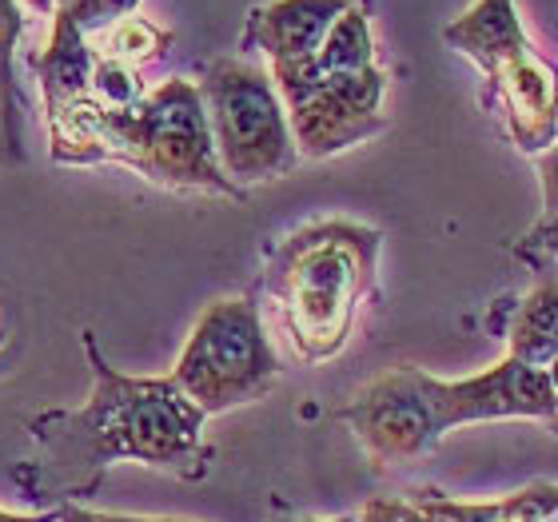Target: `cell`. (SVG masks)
I'll list each match as a JSON object with an SVG mask.
<instances>
[{
    "label": "cell",
    "instance_id": "3",
    "mask_svg": "<svg viewBox=\"0 0 558 522\" xmlns=\"http://www.w3.org/2000/svg\"><path fill=\"white\" fill-rule=\"evenodd\" d=\"M379 235L360 223H312L288 235L268 264V295L279 327L303 363L331 360L351 336V319L372 283Z\"/></svg>",
    "mask_w": 558,
    "mask_h": 522
},
{
    "label": "cell",
    "instance_id": "6",
    "mask_svg": "<svg viewBox=\"0 0 558 522\" xmlns=\"http://www.w3.org/2000/svg\"><path fill=\"white\" fill-rule=\"evenodd\" d=\"M279 360L252 300H216L187 336L172 379L204 411L220 415L276 384Z\"/></svg>",
    "mask_w": 558,
    "mask_h": 522
},
{
    "label": "cell",
    "instance_id": "24",
    "mask_svg": "<svg viewBox=\"0 0 558 522\" xmlns=\"http://www.w3.org/2000/svg\"><path fill=\"white\" fill-rule=\"evenodd\" d=\"M60 4H72V0H60Z\"/></svg>",
    "mask_w": 558,
    "mask_h": 522
},
{
    "label": "cell",
    "instance_id": "16",
    "mask_svg": "<svg viewBox=\"0 0 558 522\" xmlns=\"http://www.w3.org/2000/svg\"><path fill=\"white\" fill-rule=\"evenodd\" d=\"M136 9H140V0H72V4H60V12H69L84 33H93V28H112V24L132 16Z\"/></svg>",
    "mask_w": 558,
    "mask_h": 522
},
{
    "label": "cell",
    "instance_id": "5",
    "mask_svg": "<svg viewBox=\"0 0 558 522\" xmlns=\"http://www.w3.org/2000/svg\"><path fill=\"white\" fill-rule=\"evenodd\" d=\"M199 96L228 180L235 187L288 175L300 160L291 120L271 72L247 60H211L199 76Z\"/></svg>",
    "mask_w": 558,
    "mask_h": 522
},
{
    "label": "cell",
    "instance_id": "17",
    "mask_svg": "<svg viewBox=\"0 0 558 522\" xmlns=\"http://www.w3.org/2000/svg\"><path fill=\"white\" fill-rule=\"evenodd\" d=\"M538 175H543V204H547V216H558V144L543 151Z\"/></svg>",
    "mask_w": 558,
    "mask_h": 522
},
{
    "label": "cell",
    "instance_id": "21",
    "mask_svg": "<svg viewBox=\"0 0 558 522\" xmlns=\"http://www.w3.org/2000/svg\"><path fill=\"white\" fill-rule=\"evenodd\" d=\"M21 4L33 12H52V16H57V9H60V0H21Z\"/></svg>",
    "mask_w": 558,
    "mask_h": 522
},
{
    "label": "cell",
    "instance_id": "14",
    "mask_svg": "<svg viewBox=\"0 0 558 522\" xmlns=\"http://www.w3.org/2000/svg\"><path fill=\"white\" fill-rule=\"evenodd\" d=\"M172 45V33H163L160 24H151L148 16H124L112 28H105V57L120 60V64H151L156 57H163V48Z\"/></svg>",
    "mask_w": 558,
    "mask_h": 522
},
{
    "label": "cell",
    "instance_id": "18",
    "mask_svg": "<svg viewBox=\"0 0 558 522\" xmlns=\"http://www.w3.org/2000/svg\"><path fill=\"white\" fill-rule=\"evenodd\" d=\"M531 244L547 247L550 256H558V216H550L547 223H538L535 232H531Z\"/></svg>",
    "mask_w": 558,
    "mask_h": 522
},
{
    "label": "cell",
    "instance_id": "8",
    "mask_svg": "<svg viewBox=\"0 0 558 522\" xmlns=\"http://www.w3.org/2000/svg\"><path fill=\"white\" fill-rule=\"evenodd\" d=\"M430 399L439 411V423H463V418L490 415H550L558 406V391L547 367L507 360L483 375H471L463 384H439L427 375Z\"/></svg>",
    "mask_w": 558,
    "mask_h": 522
},
{
    "label": "cell",
    "instance_id": "10",
    "mask_svg": "<svg viewBox=\"0 0 558 522\" xmlns=\"http://www.w3.org/2000/svg\"><path fill=\"white\" fill-rule=\"evenodd\" d=\"M36 76H40V93H45V117H60L64 108L93 93V72H96V52L88 48V33L72 21L69 12L52 16V36L48 48L33 60Z\"/></svg>",
    "mask_w": 558,
    "mask_h": 522
},
{
    "label": "cell",
    "instance_id": "23",
    "mask_svg": "<svg viewBox=\"0 0 558 522\" xmlns=\"http://www.w3.org/2000/svg\"><path fill=\"white\" fill-rule=\"evenodd\" d=\"M132 522H180V519H132Z\"/></svg>",
    "mask_w": 558,
    "mask_h": 522
},
{
    "label": "cell",
    "instance_id": "20",
    "mask_svg": "<svg viewBox=\"0 0 558 522\" xmlns=\"http://www.w3.org/2000/svg\"><path fill=\"white\" fill-rule=\"evenodd\" d=\"M0 522H60V511H48V514H12V511H0Z\"/></svg>",
    "mask_w": 558,
    "mask_h": 522
},
{
    "label": "cell",
    "instance_id": "12",
    "mask_svg": "<svg viewBox=\"0 0 558 522\" xmlns=\"http://www.w3.org/2000/svg\"><path fill=\"white\" fill-rule=\"evenodd\" d=\"M24 33L21 0H0V160L21 163V96H16V45Z\"/></svg>",
    "mask_w": 558,
    "mask_h": 522
},
{
    "label": "cell",
    "instance_id": "2",
    "mask_svg": "<svg viewBox=\"0 0 558 522\" xmlns=\"http://www.w3.org/2000/svg\"><path fill=\"white\" fill-rule=\"evenodd\" d=\"M52 160L96 163L120 160L163 187H208L223 196H244L228 180L211 139L208 108L199 84L168 81L136 108H105L93 93L48 120Z\"/></svg>",
    "mask_w": 558,
    "mask_h": 522
},
{
    "label": "cell",
    "instance_id": "11",
    "mask_svg": "<svg viewBox=\"0 0 558 522\" xmlns=\"http://www.w3.org/2000/svg\"><path fill=\"white\" fill-rule=\"evenodd\" d=\"M511 360L550 367L558 360V279H543L514 312Z\"/></svg>",
    "mask_w": 558,
    "mask_h": 522
},
{
    "label": "cell",
    "instance_id": "9",
    "mask_svg": "<svg viewBox=\"0 0 558 522\" xmlns=\"http://www.w3.org/2000/svg\"><path fill=\"white\" fill-rule=\"evenodd\" d=\"M351 9V0H271L247 12L240 48L264 52L271 64L315 57L331 24Z\"/></svg>",
    "mask_w": 558,
    "mask_h": 522
},
{
    "label": "cell",
    "instance_id": "19",
    "mask_svg": "<svg viewBox=\"0 0 558 522\" xmlns=\"http://www.w3.org/2000/svg\"><path fill=\"white\" fill-rule=\"evenodd\" d=\"M60 522H132V519L129 514H93V511H81V507H64Z\"/></svg>",
    "mask_w": 558,
    "mask_h": 522
},
{
    "label": "cell",
    "instance_id": "25",
    "mask_svg": "<svg viewBox=\"0 0 558 522\" xmlns=\"http://www.w3.org/2000/svg\"><path fill=\"white\" fill-rule=\"evenodd\" d=\"M336 522H351V519H336Z\"/></svg>",
    "mask_w": 558,
    "mask_h": 522
},
{
    "label": "cell",
    "instance_id": "4",
    "mask_svg": "<svg viewBox=\"0 0 558 522\" xmlns=\"http://www.w3.org/2000/svg\"><path fill=\"white\" fill-rule=\"evenodd\" d=\"M459 57L487 72L507 132L523 151H547L558 139V69L531 45L514 0H475L442 28Z\"/></svg>",
    "mask_w": 558,
    "mask_h": 522
},
{
    "label": "cell",
    "instance_id": "15",
    "mask_svg": "<svg viewBox=\"0 0 558 522\" xmlns=\"http://www.w3.org/2000/svg\"><path fill=\"white\" fill-rule=\"evenodd\" d=\"M93 100H100L105 108H136L144 100V84H140L136 69L112 57H96Z\"/></svg>",
    "mask_w": 558,
    "mask_h": 522
},
{
    "label": "cell",
    "instance_id": "13",
    "mask_svg": "<svg viewBox=\"0 0 558 522\" xmlns=\"http://www.w3.org/2000/svg\"><path fill=\"white\" fill-rule=\"evenodd\" d=\"M315 64L319 72H363L375 69V36H372V21H367V9L351 4L336 24L327 40L315 52Z\"/></svg>",
    "mask_w": 558,
    "mask_h": 522
},
{
    "label": "cell",
    "instance_id": "1",
    "mask_svg": "<svg viewBox=\"0 0 558 522\" xmlns=\"http://www.w3.org/2000/svg\"><path fill=\"white\" fill-rule=\"evenodd\" d=\"M84 351L93 363V391L76 411H48L28 423L45 451L40 478L28 490L88 487L108 463H148L180 475H204V411L168 379H132L108 367L96 351L93 331H84Z\"/></svg>",
    "mask_w": 558,
    "mask_h": 522
},
{
    "label": "cell",
    "instance_id": "22",
    "mask_svg": "<svg viewBox=\"0 0 558 522\" xmlns=\"http://www.w3.org/2000/svg\"><path fill=\"white\" fill-rule=\"evenodd\" d=\"M547 372H550V384H555V391H558V360H555V363H550Z\"/></svg>",
    "mask_w": 558,
    "mask_h": 522
},
{
    "label": "cell",
    "instance_id": "7",
    "mask_svg": "<svg viewBox=\"0 0 558 522\" xmlns=\"http://www.w3.org/2000/svg\"><path fill=\"white\" fill-rule=\"evenodd\" d=\"M355 435H360L375 454H411L423 451L442 430L435 399H430L427 375L408 367V372L384 375L372 387L355 394V403L343 411Z\"/></svg>",
    "mask_w": 558,
    "mask_h": 522
}]
</instances>
